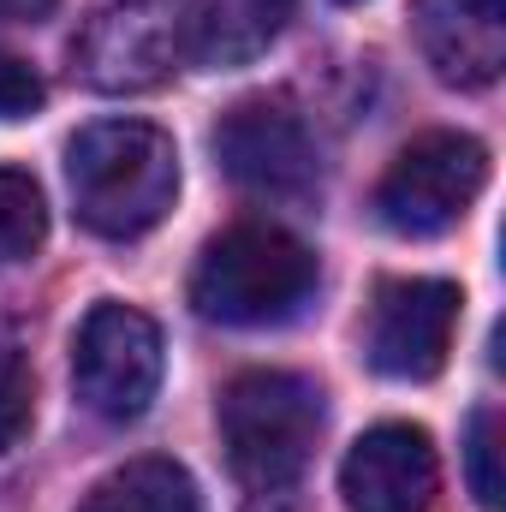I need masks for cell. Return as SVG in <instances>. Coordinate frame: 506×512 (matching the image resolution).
<instances>
[{
    "label": "cell",
    "instance_id": "obj_1",
    "mask_svg": "<svg viewBox=\"0 0 506 512\" xmlns=\"http://www.w3.org/2000/svg\"><path fill=\"white\" fill-rule=\"evenodd\" d=\"M66 185L96 239H137L179 197V149L149 120H102L66 143Z\"/></svg>",
    "mask_w": 506,
    "mask_h": 512
},
{
    "label": "cell",
    "instance_id": "obj_2",
    "mask_svg": "<svg viewBox=\"0 0 506 512\" xmlns=\"http://www.w3.org/2000/svg\"><path fill=\"white\" fill-rule=\"evenodd\" d=\"M310 292H316V251L274 221H239L215 233L191 268V304L203 322L221 328L286 322L310 304Z\"/></svg>",
    "mask_w": 506,
    "mask_h": 512
},
{
    "label": "cell",
    "instance_id": "obj_3",
    "mask_svg": "<svg viewBox=\"0 0 506 512\" xmlns=\"http://www.w3.org/2000/svg\"><path fill=\"white\" fill-rule=\"evenodd\" d=\"M322 435V387L298 370H245L221 393L227 465L245 489H292Z\"/></svg>",
    "mask_w": 506,
    "mask_h": 512
},
{
    "label": "cell",
    "instance_id": "obj_4",
    "mask_svg": "<svg viewBox=\"0 0 506 512\" xmlns=\"http://www.w3.org/2000/svg\"><path fill=\"white\" fill-rule=\"evenodd\" d=\"M179 66H191L185 0H114L72 42V72L102 96L161 90Z\"/></svg>",
    "mask_w": 506,
    "mask_h": 512
},
{
    "label": "cell",
    "instance_id": "obj_5",
    "mask_svg": "<svg viewBox=\"0 0 506 512\" xmlns=\"http://www.w3.org/2000/svg\"><path fill=\"white\" fill-rule=\"evenodd\" d=\"M489 185V149L465 131L411 137L376 185V215L405 239H435L471 215Z\"/></svg>",
    "mask_w": 506,
    "mask_h": 512
},
{
    "label": "cell",
    "instance_id": "obj_6",
    "mask_svg": "<svg viewBox=\"0 0 506 512\" xmlns=\"http://www.w3.org/2000/svg\"><path fill=\"white\" fill-rule=\"evenodd\" d=\"M459 310H465V292L453 280H429V274L381 280L370 298V322H364L370 370L387 382H435L447 370Z\"/></svg>",
    "mask_w": 506,
    "mask_h": 512
},
{
    "label": "cell",
    "instance_id": "obj_7",
    "mask_svg": "<svg viewBox=\"0 0 506 512\" xmlns=\"http://www.w3.org/2000/svg\"><path fill=\"white\" fill-rule=\"evenodd\" d=\"M72 382L96 417L137 423L161 393V328L131 304H96L72 340Z\"/></svg>",
    "mask_w": 506,
    "mask_h": 512
},
{
    "label": "cell",
    "instance_id": "obj_8",
    "mask_svg": "<svg viewBox=\"0 0 506 512\" xmlns=\"http://www.w3.org/2000/svg\"><path fill=\"white\" fill-rule=\"evenodd\" d=\"M215 161L221 173L251 191V197H274V203H298L316 197V137L310 126L274 102V96H251L239 102L221 126H215Z\"/></svg>",
    "mask_w": 506,
    "mask_h": 512
},
{
    "label": "cell",
    "instance_id": "obj_9",
    "mask_svg": "<svg viewBox=\"0 0 506 512\" xmlns=\"http://www.w3.org/2000/svg\"><path fill=\"white\" fill-rule=\"evenodd\" d=\"M441 489V459L429 429L376 423L352 441L340 465V495L352 512H423Z\"/></svg>",
    "mask_w": 506,
    "mask_h": 512
},
{
    "label": "cell",
    "instance_id": "obj_10",
    "mask_svg": "<svg viewBox=\"0 0 506 512\" xmlns=\"http://www.w3.org/2000/svg\"><path fill=\"white\" fill-rule=\"evenodd\" d=\"M411 36L453 90H489L506 66V0H411Z\"/></svg>",
    "mask_w": 506,
    "mask_h": 512
},
{
    "label": "cell",
    "instance_id": "obj_11",
    "mask_svg": "<svg viewBox=\"0 0 506 512\" xmlns=\"http://www.w3.org/2000/svg\"><path fill=\"white\" fill-rule=\"evenodd\" d=\"M191 66H251L292 18V0H185Z\"/></svg>",
    "mask_w": 506,
    "mask_h": 512
},
{
    "label": "cell",
    "instance_id": "obj_12",
    "mask_svg": "<svg viewBox=\"0 0 506 512\" xmlns=\"http://www.w3.org/2000/svg\"><path fill=\"white\" fill-rule=\"evenodd\" d=\"M78 512H203V495L185 465L173 459H131L108 471Z\"/></svg>",
    "mask_w": 506,
    "mask_h": 512
},
{
    "label": "cell",
    "instance_id": "obj_13",
    "mask_svg": "<svg viewBox=\"0 0 506 512\" xmlns=\"http://www.w3.org/2000/svg\"><path fill=\"white\" fill-rule=\"evenodd\" d=\"M48 239V203L42 185L18 167H0V262H24Z\"/></svg>",
    "mask_w": 506,
    "mask_h": 512
},
{
    "label": "cell",
    "instance_id": "obj_14",
    "mask_svg": "<svg viewBox=\"0 0 506 512\" xmlns=\"http://www.w3.org/2000/svg\"><path fill=\"white\" fill-rule=\"evenodd\" d=\"M465 477H471V495L483 512L506 507V477H501V411L483 405L471 411V429H465Z\"/></svg>",
    "mask_w": 506,
    "mask_h": 512
},
{
    "label": "cell",
    "instance_id": "obj_15",
    "mask_svg": "<svg viewBox=\"0 0 506 512\" xmlns=\"http://www.w3.org/2000/svg\"><path fill=\"white\" fill-rule=\"evenodd\" d=\"M36 417V370L18 346H0V453H12L30 435Z\"/></svg>",
    "mask_w": 506,
    "mask_h": 512
},
{
    "label": "cell",
    "instance_id": "obj_16",
    "mask_svg": "<svg viewBox=\"0 0 506 512\" xmlns=\"http://www.w3.org/2000/svg\"><path fill=\"white\" fill-rule=\"evenodd\" d=\"M36 108H42V78L18 54H0V120H24Z\"/></svg>",
    "mask_w": 506,
    "mask_h": 512
},
{
    "label": "cell",
    "instance_id": "obj_17",
    "mask_svg": "<svg viewBox=\"0 0 506 512\" xmlns=\"http://www.w3.org/2000/svg\"><path fill=\"white\" fill-rule=\"evenodd\" d=\"M48 12H54V0H0V24H30Z\"/></svg>",
    "mask_w": 506,
    "mask_h": 512
},
{
    "label": "cell",
    "instance_id": "obj_18",
    "mask_svg": "<svg viewBox=\"0 0 506 512\" xmlns=\"http://www.w3.org/2000/svg\"><path fill=\"white\" fill-rule=\"evenodd\" d=\"M245 512H298V507L286 501V489H262V495H256V501H251Z\"/></svg>",
    "mask_w": 506,
    "mask_h": 512
},
{
    "label": "cell",
    "instance_id": "obj_19",
    "mask_svg": "<svg viewBox=\"0 0 506 512\" xmlns=\"http://www.w3.org/2000/svg\"><path fill=\"white\" fill-rule=\"evenodd\" d=\"M340 6H358V0H340Z\"/></svg>",
    "mask_w": 506,
    "mask_h": 512
}]
</instances>
